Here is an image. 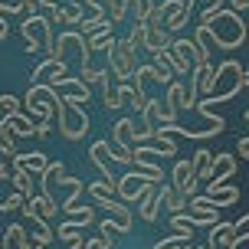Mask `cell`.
I'll return each instance as SVG.
<instances>
[{"label":"cell","mask_w":249,"mask_h":249,"mask_svg":"<svg viewBox=\"0 0 249 249\" xmlns=\"http://www.w3.org/2000/svg\"><path fill=\"white\" fill-rule=\"evenodd\" d=\"M207 30H210V36L216 39V50H236L249 36V26L243 23V17L233 13V10H220L210 23H207Z\"/></svg>","instance_id":"obj_1"},{"label":"cell","mask_w":249,"mask_h":249,"mask_svg":"<svg viewBox=\"0 0 249 249\" xmlns=\"http://www.w3.org/2000/svg\"><path fill=\"white\" fill-rule=\"evenodd\" d=\"M243 62L236 59H226L216 66V86H213L210 99H207V105H213V102H230L236 99L239 92H243Z\"/></svg>","instance_id":"obj_2"},{"label":"cell","mask_w":249,"mask_h":249,"mask_svg":"<svg viewBox=\"0 0 249 249\" xmlns=\"http://www.w3.org/2000/svg\"><path fill=\"white\" fill-rule=\"evenodd\" d=\"M56 115H59V135L66 141H79V138H86L89 131V112L82 105H72V102L66 99H56Z\"/></svg>","instance_id":"obj_3"},{"label":"cell","mask_w":249,"mask_h":249,"mask_svg":"<svg viewBox=\"0 0 249 249\" xmlns=\"http://www.w3.org/2000/svg\"><path fill=\"white\" fill-rule=\"evenodd\" d=\"M56 92H53L46 82H36V86H30V92H26V99H23V108H26V118L33 122L36 118V124L39 122H53V115H56Z\"/></svg>","instance_id":"obj_4"},{"label":"cell","mask_w":249,"mask_h":249,"mask_svg":"<svg viewBox=\"0 0 249 249\" xmlns=\"http://www.w3.org/2000/svg\"><path fill=\"white\" fill-rule=\"evenodd\" d=\"M20 33L26 39V53H53V23L46 17H23Z\"/></svg>","instance_id":"obj_5"},{"label":"cell","mask_w":249,"mask_h":249,"mask_svg":"<svg viewBox=\"0 0 249 249\" xmlns=\"http://www.w3.org/2000/svg\"><path fill=\"white\" fill-rule=\"evenodd\" d=\"M108 69L115 72L118 82H131V75L138 72V59H135V50L128 46V39H115L108 46Z\"/></svg>","instance_id":"obj_6"},{"label":"cell","mask_w":249,"mask_h":249,"mask_svg":"<svg viewBox=\"0 0 249 249\" xmlns=\"http://www.w3.org/2000/svg\"><path fill=\"white\" fill-rule=\"evenodd\" d=\"M112 141L118 154H112L115 164H135V122L131 118H122V122L112 128Z\"/></svg>","instance_id":"obj_7"},{"label":"cell","mask_w":249,"mask_h":249,"mask_svg":"<svg viewBox=\"0 0 249 249\" xmlns=\"http://www.w3.org/2000/svg\"><path fill=\"white\" fill-rule=\"evenodd\" d=\"M151 187H154L151 180H144L141 174H135V171H131V174H124V177H118V180H115V194H118L124 203H135V200H141L144 194H148Z\"/></svg>","instance_id":"obj_8"},{"label":"cell","mask_w":249,"mask_h":249,"mask_svg":"<svg viewBox=\"0 0 249 249\" xmlns=\"http://www.w3.org/2000/svg\"><path fill=\"white\" fill-rule=\"evenodd\" d=\"M10 164L17 167V171L30 174V177H39L46 167H50V158H46L43 151H17V154L10 158Z\"/></svg>","instance_id":"obj_9"},{"label":"cell","mask_w":249,"mask_h":249,"mask_svg":"<svg viewBox=\"0 0 249 249\" xmlns=\"http://www.w3.org/2000/svg\"><path fill=\"white\" fill-rule=\"evenodd\" d=\"M174 190H177V197L184 200V203L197 197V177H194L190 161H177L174 164Z\"/></svg>","instance_id":"obj_10"},{"label":"cell","mask_w":249,"mask_h":249,"mask_svg":"<svg viewBox=\"0 0 249 249\" xmlns=\"http://www.w3.org/2000/svg\"><path fill=\"white\" fill-rule=\"evenodd\" d=\"M102 105L108 108V112H115V108H122V82L115 79V72L105 66V72H102Z\"/></svg>","instance_id":"obj_11"},{"label":"cell","mask_w":249,"mask_h":249,"mask_svg":"<svg viewBox=\"0 0 249 249\" xmlns=\"http://www.w3.org/2000/svg\"><path fill=\"white\" fill-rule=\"evenodd\" d=\"M233 174H236V158H233V154H213V164H210V180H207V184L223 187Z\"/></svg>","instance_id":"obj_12"},{"label":"cell","mask_w":249,"mask_h":249,"mask_svg":"<svg viewBox=\"0 0 249 249\" xmlns=\"http://www.w3.org/2000/svg\"><path fill=\"white\" fill-rule=\"evenodd\" d=\"M20 210H23L26 220H30V216H39V220H46V223H50L53 216L59 213V207H56L53 200H46V197H39V194H33V197H26V200H23V207H20Z\"/></svg>","instance_id":"obj_13"},{"label":"cell","mask_w":249,"mask_h":249,"mask_svg":"<svg viewBox=\"0 0 249 249\" xmlns=\"http://www.w3.org/2000/svg\"><path fill=\"white\" fill-rule=\"evenodd\" d=\"M92 161L99 164V171H102V184H108V187H115V180L118 177H112V144L108 141H95L92 144Z\"/></svg>","instance_id":"obj_14"},{"label":"cell","mask_w":249,"mask_h":249,"mask_svg":"<svg viewBox=\"0 0 249 249\" xmlns=\"http://www.w3.org/2000/svg\"><path fill=\"white\" fill-rule=\"evenodd\" d=\"M0 249H43V246H36L33 239L26 236L23 223H13V226H7V233L0 239Z\"/></svg>","instance_id":"obj_15"},{"label":"cell","mask_w":249,"mask_h":249,"mask_svg":"<svg viewBox=\"0 0 249 249\" xmlns=\"http://www.w3.org/2000/svg\"><path fill=\"white\" fill-rule=\"evenodd\" d=\"M62 177H66L62 161H50V167L39 174V187H43V194H39V197H46V200H53V203H56V194H53V190H56V184H59Z\"/></svg>","instance_id":"obj_16"},{"label":"cell","mask_w":249,"mask_h":249,"mask_svg":"<svg viewBox=\"0 0 249 249\" xmlns=\"http://www.w3.org/2000/svg\"><path fill=\"white\" fill-rule=\"evenodd\" d=\"M190 79L197 82L200 95H203V99H210L213 86H216V66H213V62H203V66H197V69L190 72Z\"/></svg>","instance_id":"obj_17"},{"label":"cell","mask_w":249,"mask_h":249,"mask_svg":"<svg viewBox=\"0 0 249 249\" xmlns=\"http://www.w3.org/2000/svg\"><path fill=\"white\" fill-rule=\"evenodd\" d=\"M203 197H210L213 203H216V210H220V207H233V203H236V200H239V190L233 184H223V187L207 184V194H203Z\"/></svg>","instance_id":"obj_18"},{"label":"cell","mask_w":249,"mask_h":249,"mask_svg":"<svg viewBox=\"0 0 249 249\" xmlns=\"http://www.w3.org/2000/svg\"><path fill=\"white\" fill-rule=\"evenodd\" d=\"M174 36L164 30V26H151L148 23V33H144V50L148 53H158V50H171Z\"/></svg>","instance_id":"obj_19"},{"label":"cell","mask_w":249,"mask_h":249,"mask_svg":"<svg viewBox=\"0 0 249 249\" xmlns=\"http://www.w3.org/2000/svg\"><path fill=\"white\" fill-rule=\"evenodd\" d=\"M171 210V216H177V213H184L187 210V203L180 197H177V190L174 187H167V184H161L158 187V210Z\"/></svg>","instance_id":"obj_20"},{"label":"cell","mask_w":249,"mask_h":249,"mask_svg":"<svg viewBox=\"0 0 249 249\" xmlns=\"http://www.w3.org/2000/svg\"><path fill=\"white\" fill-rule=\"evenodd\" d=\"M105 210H108V220L118 226V233H128V230H131V220H135V216H131V210L124 207L122 200H112V203H105Z\"/></svg>","instance_id":"obj_21"},{"label":"cell","mask_w":249,"mask_h":249,"mask_svg":"<svg viewBox=\"0 0 249 249\" xmlns=\"http://www.w3.org/2000/svg\"><path fill=\"white\" fill-rule=\"evenodd\" d=\"M233 243H236V226L233 223H216L210 230V243H207V246L210 249H220V246H233Z\"/></svg>","instance_id":"obj_22"},{"label":"cell","mask_w":249,"mask_h":249,"mask_svg":"<svg viewBox=\"0 0 249 249\" xmlns=\"http://www.w3.org/2000/svg\"><path fill=\"white\" fill-rule=\"evenodd\" d=\"M210 164H213V151L197 148L190 154V167H194V177L197 180H210Z\"/></svg>","instance_id":"obj_23"},{"label":"cell","mask_w":249,"mask_h":249,"mask_svg":"<svg viewBox=\"0 0 249 249\" xmlns=\"http://www.w3.org/2000/svg\"><path fill=\"white\" fill-rule=\"evenodd\" d=\"M105 26H112V23H108V17H105V10H92V17H82L79 33L89 39V36H95L99 30H105Z\"/></svg>","instance_id":"obj_24"},{"label":"cell","mask_w":249,"mask_h":249,"mask_svg":"<svg viewBox=\"0 0 249 249\" xmlns=\"http://www.w3.org/2000/svg\"><path fill=\"white\" fill-rule=\"evenodd\" d=\"M138 203H141V207H138V216H141V220H148V223L158 220V187H151Z\"/></svg>","instance_id":"obj_25"},{"label":"cell","mask_w":249,"mask_h":249,"mask_svg":"<svg viewBox=\"0 0 249 249\" xmlns=\"http://www.w3.org/2000/svg\"><path fill=\"white\" fill-rule=\"evenodd\" d=\"M86 190H89V197L95 200L99 207H105V203H112V200H115V187L102 184V180H92V184H86Z\"/></svg>","instance_id":"obj_26"},{"label":"cell","mask_w":249,"mask_h":249,"mask_svg":"<svg viewBox=\"0 0 249 249\" xmlns=\"http://www.w3.org/2000/svg\"><path fill=\"white\" fill-rule=\"evenodd\" d=\"M7 124H10L13 138H33V135H36V124L30 122V118H26L23 112H20V115H13V118H10Z\"/></svg>","instance_id":"obj_27"},{"label":"cell","mask_w":249,"mask_h":249,"mask_svg":"<svg viewBox=\"0 0 249 249\" xmlns=\"http://www.w3.org/2000/svg\"><path fill=\"white\" fill-rule=\"evenodd\" d=\"M82 17H86V13L75 10V7H56L53 17H50V23H72V26H79V23H82Z\"/></svg>","instance_id":"obj_28"},{"label":"cell","mask_w":249,"mask_h":249,"mask_svg":"<svg viewBox=\"0 0 249 249\" xmlns=\"http://www.w3.org/2000/svg\"><path fill=\"white\" fill-rule=\"evenodd\" d=\"M184 7H187L190 17L197 10H200V17H203V13H220L223 10V0H184Z\"/></svg>","instance_id":"obj_29"},{"label":"cell","mask_w":249,"mask_h":249,"mask_svg":"<svg viewBox=\"0 0 249 249\" xmlns=\"http://www.w3.org/2000/svg\"><path fill=\"white\" fill-rule=\"evenodd\" d=\"M82 230H86V223L69 220V223H59V230H53V233H59L62 243H75V239H86V236H82Z\"/></svg>","instance_id":"obj_30"},{"label":"cell","mask_w":249,"mask_h":249,"mask_svg":"<svg viewBox=\"0 0 249 249\" xmlns=\"http://www.w3.org/2000/svg\"><path fill=\"white\" fill-rule=\"evenodd\" d=\"M151 56H154V62H151V66H158V69H161L167 79H174V75H177V66H174V56H171V50H158V53H151Z\"/></svg>","instance_id":"obj_31"},{"label":"cell","mask_w":249,"mask_h":249,"mask_svg":"<svg viewBox=\"0 0 249 249\" xmlns=\"http://www.w3.org/2000/svg\"><path fill=\"white\" fill-rule=\"evenodd\" d=\"M10 184H13L17 194L33 197V177H30V174H23V171H17V167H13V171H10Z\"/></svg>","instance_id":"obj_32"},{"label":"cell","mask_w":249,"mask_h":249,"mask_svg":"<svg viewBox=\"0 0 249 249\" xmlns=\"http://www.w3.org/2000/svg\"><path fill=\"white\" fill-rule=\"evenodd\" d=\"M20 105H23V102L17 99V95H0V124L10 122L13 115H20Z\"/></svg>","instance_id":"obj_33"},{"label":"cell","mask_w":249,"mask_h":249,"mask_svg":"<svg viewBox=\"0 0 249 249\" xmlns=\"http://www.w3.org/2000/svg\"><path fill=\"white\" fill-rule=\"evenodd\" d=\"M86 43H89V53H92V50H108V46L115 43V36H112V26L99 30V33H95V36H89Z\"/></svg>","instance_id":"obj_34"},{"label":"cell","mask_w":249,"mask_h":249,"mask_svg":"<svg viewBox=\"0 0 249 249\" xmlns=\"http://www.w3.org/2000/svg\"><path fill=\"white\" fill-rule=\"evenodd\" d=\"M184 95H187V86H180V82H171V86H167V105H171V108H177V112H180V108H184Z\"/></svg>","instance_id":"obj_35"},{"label":"cell","mask_w":249,"mask_h":249,"mask_svg":"<svg viewBox=\"0 0 249 249\" xmlns=\"http://www.w3.org/2000/svg\"><path fill=\"white\" fill-rule=\"evenodd\" d=\"M144 33H148V23H138L135 20V26H131V33H128V46L131 50H144Z\"/></svg>","instance_id":"obj_36"},{"label":"cell","mask_w":249,"mask_h":249,"mask_svg":"<svg viewBox=\"0 0 249 249\" xmlns=\"http://www.w3.org/2000/svg\"><path fill=\"white\" fill-rule=\"evenodd\" d=\"M56 66H59V62L53 59V56H46V62H39L36 69H33V72H30V86H36L39 79H43V75H50L53 69H56Z\"/></svg>","instance_id":"obj_37"},{"label":"cell","mask_w":249,"mask_h":249,"mask_svg":"<svg viewBox=\"0 0 249 249\" xmlns=\"http://www.w3.org/2000/svg\"><path fill=\"white\" fill-rule=\"evenodd\" d=\"M194 236H180V233H174V236H167V239H161L154 249H184V246H194L190 243Z\"/></svg>","instance_id":"obj_38"},{"label":"cell","mask_w":249,"mask_h":249,"mask_svg":"<svg viewBox=\"0 0 249 249\" xmlns=\"http://www.w3.org/2000/svg\"><path fill=\"white\" fill-rule=\"evenodd\" d=\"M171 230H174V233H180V236H194V226H190V220H187L184 213L171 216Z\"/></svg>","instance_id":"obj_39"},{"label":"cell","mask_w":249,"mask_h":249,"mask_svg":"<svg viewBox=\"0 0 249 249\" xmlns=\"http://www.w3.org/2000/svg\"><path fill=\"white\" fill-rule=\"evenodd\" d=\"M187 220H190V226H216V210H210V213H187Z\"/></svg>","instance_id":"obj_40"},{"label":"cell","mask_w":249,"mask_h":249,"mask_svg":"<svg viewBox=\"0 0 249 249\" xmlns=\"http://www.w3.org/2000/svg\"><path fill=\"white\" fill-rule=\"evenodd\" d=\"M128 102H131V108H135V112H144V108H148V102H151V95L144 92V89H135Z\"/></svg>","instance_id":"obj_41"},{"label":"cell","mask_w":249,"mask_h":249,"mask_svg":"<svg viewBox=\"0 0 249 249\" xmlns=\"http://www.w3.org/2000/svg\"><path fill=\"white\" fill-rule=\"evenodd\" d=\"M0 144H3L7 151H13V154H17V138H13V131H10V124H7V122L0 124Z\"/></svg>","instance_id":"obj_42"},{"label":"cell","mask_w":249,"mask_h":249,"mask_svg":"<svg viewBox=\"0 0 249 249\" xmlns=\"http://www.w3.org/2000/svg\"><path fill=\"white\" fill-rule=\"evenodd\" d=\"M102 72H105V69H95V66H82V82H86V86H99V82H102Z\"/></svg>","instance_id":"obj_43"},{"label":"cell","mask_w":249,"mask_h":249,"mask_svg":"<svg viewBox=\"0 0 249 249\" xmlns=\"http://www.w3.org/2000/svg\"><path fill=\"white\" fill-rule=\"evenodd\" d=\"M233 226H236V239H239V243H243V239H249V213L243 216V220H236Z\"/></svg>","instance_id":"obj_44"},{"label":"cell","mask_w":249,"mask_h":249,"mask_svg":"<svg viewBox=\"0 0 249 249\" xmlns=\"http://www.w3.org/2000/svg\"><path fill=\"white\" fill-rule=\"evenodd\" d=\"M115 243H108V239H102V236H95V239H86V246L82 249H112Z\"/></svg>","instance_id":"obj_45"},{"label":"cell","mask_w":249,"mask_h":249,"mask_svg":"<svg viewBox=\"0 0 249 249\" xmlns=\"http://www.w3.org/2000/svg\"><path fill=\"white\" fill-rule=\"evenodd\" d=\"M50 131H53V122H39L36 124V138H50Z\"/></svg>","instance_id":"obj_46"},{"label":"cell","mask_w":249,"mask_h":249,"mask_svg":"<svg viewBox=\"0 0 249 249\" xmlns=\"http://www.w3.org/2000/svg\"><path fill=\"white\" fill-rule=\"evenodd\" d=\"M230 10H233V13H249V0H233Z\"/></svg>","instance_id":"obj_47"},{"label":"cell","mask_w":249,"mask_h":249,"mask_svg":"<svg viewBox=\"0 0 249 249\" xmlns=\"http://www.w3.org/2000/svg\"><path fill=\"white\" fill-rule=\"evenodd\" d=\"M246 122H249V112H246ZM239 154L249 161V138H239Z\"/></svg>","instance_id":"obj_48"},{"label":"cell","mask_w":249,"mask_h":249,"mask_svg":"<svg viewBox=\"0 0 249 249\" xmlns=\"http://www.w3.org/2000/svg\"><path fill=\"white\" fill-rule=\"evenodd\" d=\"M69 7H75V10H82V7H89V10H92V0H69Z\"/></svg>","instance_id":"obj_49"},{"label":"cell","mask_w":249,"mask_h":249,"mask_svg":"<svg viewBox=\"0 0 249 249\" xmlns=\"http://www.w3.org/2000/svg\"><path fill=\"white\" fill-rule=\"evenodd\" d=\"M10 158H13V151H7V148H3V144H0V164H7V161H10Z\"/></svg>","instance_id":"obj_50"},{"label":"cell","mask_w":249,"mask_h":249,"mask_svg":"<svg viewBox=\"0 0 249 249\" xmlns=\"http://www.w3.org/2000/svg\"><path fill=\"white\" fill-rule=\"evenodd\" d=\"M10 36V30H7V23H3V20H0V43H3V39Z\"/></svg>","instance_id":"obj_51"},{"label":"cell","mask_w":249,"mask_h":249,"mask_svg":"<svg viewBox=\"0 0 249 249\" xmlns=\"http://www.w3.org/2000/svg\"><path fill=\"white\" fill-rule=\"evenodd\" d=\"M36 7H50V3H56V0H33Z\"/></svg>","instance_id":"obj_52"},{"label":"cell","mask_w":249,"mask_h":249,"mask_svg":"<svg viewBox=\"0 0 249 249\" xmlns=\"http://www.w3.org/2000/svg\"><path fill=\"white\" fill-rule=\"evenodd\" d=\"M243 86H249V69H246V72H243Z\"/></svg>","instance_id":"obj_53"},{"label":"cell","mask_w":249,"mask_h":249,"mask_svg":"<svg viewBox=\"0 0 249 249\" xmlns=\"http://www.w3.org/2000/svg\"><path fill=\"white\" fill-rule=\"evenodd\" d=\"M194 249H210V246H194Z\"/></svg>","instance_id":"obj_54"},{"label":"cell","mask_w":249,"mask_h":249,"mask_svg":"<svg viewBox=\"0 0 249 249\" xmlns=\"http://www.w3.org/2000/svg\"><path fill=\"white\" fill-rule=\"evenodd\" d=\"M246 26H249V23H246Z\"/></svg>","instance_id":"obj_55"}]
</instances>
